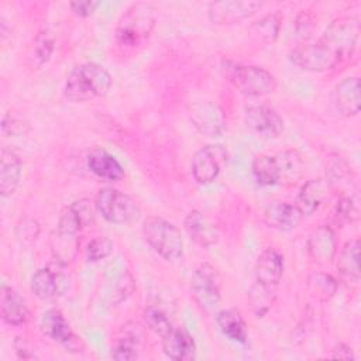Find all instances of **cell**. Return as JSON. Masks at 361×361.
Returning a JSON list of instances; mask_svg holds the SVG:
<instances>
[{
	"label": "cell",
	"mask_w": 361,
	"mask_h": 361,
	"mask_svg": "<svg viewBox=\"0 0 361 361\" xmlns=\"http://www.w3.org/2000/svg\"><path fill=\"white\" fill-rule=\"evenodd\" d=\"M99 4H100L99 1L85 0V1H72V3H69V7L75 16L89 17L99 7Z\"/></svg>",
	"instance_id": "39"
},
{
	"label": "cell",
	"mask_w": 361,
	"mask_h": 361,
	"mask_svg": "<svg viewBox=\"0 0 361 361\" xmlns=\"http://www.w3.org/2000/svg\"><path fill=\"white\" fill-rule=\"evenodd\" d=\"M307 289L316 300L327 302L337 292V281L330 274L313 272L307 279Z\"/></svg>",
	"instance_id": "31"
},
{
	"label": "cell",
	"mask_w": 361,
	"mask_h": 361,
	"mask_svg": "<svg viewBox=\"0 0 361 361\" xmlns=\"http://www.w3.org/2000/svg\"><path fill=\"white\" fill-rule=\"evenodd\" d=\"M39 327L44 336L59 344L72 345L76 341V336L73 334L68 320L58 309L47 310L41 317Z\"/></svg>",
	"instance_id": "22"
},
{
	"label": "cell",
	"mask_w": 361,
	"mask_h": 361,
	"mask_svg": "<svg viewBox=\"0 0 361 361\" xmlns=\"http://www.w3.org/2000/svg\"><path fill=\"white\" fill-rule=\"evenodd\" d=\"M94 219L92 202L87 199L76 200L65 206L59 214L56 231L68 235H78Z\"/></svg>",
	"instance_id": "14"
},
{
	"label": "cell",
	"mask_w": 361,
	"mask_h": 361,
	"mask_svg": "<svg viewBox=\"0 0 361 361\" xmlns=\"http://www.w3.org/2000/svg\"><path fill=\"white\" fill-rule=\"evenodd\" d=\"M245 126L259 137L276 138L283 131L282 117L265 104H255L245 109L244 113Z\"/></svg>",
	"instance_id": "12"
},
{
	"label": "cell",
	"mask_w": 361,
	"mask_h": 361,
	"mask_svg": "<svg viewBox=\"0 0 361 361\" xmlns=\"http://www.w3.org/2000/svg\"><path fill=\"white\" fill-rule=\"evenodd\" d=\"M337 271L344 278L345 281L350 282H358L361 278V271H360V241L351 240L348 241L343 250L338 254L337 259Z\"/></svg>",
	"instance_id": "28"
},
{
	"label": "cell",
	"mask_w": 361,
	"mask_h": 361,
	"mask_svg": "<svg viewBox=\"0 0 361 361\" xmlns=\"http://www.w3.org/2000/svg\"><path fill=\"white\" fill-rule=\"evenodd\" d=\"M164 353L175 361H192L196 357V344L185 327H172L162 337Z\"/></svg>",
	"instance_id": "19"
},
{
	"label": "cell",
	"mask_w": 361,
	"mask_h": 361,
	"mask_svg": "<svg viewBox=\"0 0 361 361\" xmlns=\"http://www.w3.org/2000/svg\"><path fill=\"white\" fill-rule=\"evenodd\" d=\"M87 168L100 179L117 182L123 179L124 169L120 162L104 149H93L87 157Z\"/></svg>",
	"instance_id": "26"
},
{
	"label": "cell",
	"mask_w": 361,
	"mask_h": 361,
	"mask_svg": "<svg viewBox=\"0 0 361 361\" xmlns=\"http://www.w3.org/2000/svg\"><path fill=\"white\" fill-rule=\"evenodd\" d=\"M20 178L21 159L14 151L3 148L0 155V195L3 197L11 196L20 185Z\"/></svg>",
	"instance_id": "23"
},
{
	"label": "cell",
	"mask_w": 361,
	"mask_h": 361,
	"mask_svg": "<svg viewBox=\"0 0 361 361\" xmlns=\"http://www.w3.org/2000/svg\"><path fill=\"white\" fill-rule=\"evenodd\" d=\"M142 235L149 247L166 261H175L183 254V237L171 221L151 216L142 224Z\"/></svg>",
	"instance_id": "5"
},
{
	"label": "cell",
	"mask_w": 361,
	"mask_h": 361,
	"mask_svg": "<svg viewBox=\"0 0 361 361\" xmlns=\"http://www.w3.org/2000/svg\"><path fill=\"white\" fill-rule=\"evenodd\" d=\"M281 17L278 13H269L254 21L248 27L250 37L259 44H272L279 34Z\"/></svg>",
	"instance_id": "29"
},
{
	"label": "cell",
	"mask_w": 361,
	"mask_h": 361,
	"mask_svg": "<svg viewBox=\"0 0 361 361\" xmlns=\"http://www.w3.org/2000/svg\"><path fill=\"white\" fill-rule=\"evenodd\" d=\"M302 217L298 207L288 202H271L264 210V221L279 231L296 228Z\"/></svg>",
	"instance_id": "20"
},
{
	"label": "cell",
	"mask_w": 361,
	"mask_h": 361,
	"mask_svg": "<svg viewBox=\"0 0 361 361\" xmlns=\"http://www.w3.org/2000/svg\"><path fill=\"white\" fill-rule=\"evenodd\" d=\"M216 323L220 331L231 341L244 344L248 338L247 323L235 309H224L216 314Z\"/></svg>",
	"instance_id": "27"
},
{
	"label": "cell",
	"mask_w": 361,
	"mask_h": 361,
	"mask_svg": "<svg viewBox=\"0 0 361 361\" xmlns=\"http://www.w3.org/2000/svg\"><path fill=\"white\" fill-rule=\"evenodd\" d=\"M248 299L251 303V307L257 317H262L271 307L274 299H275V288L265 286L258 282H255L248 293Z\"/></svg>",
	"instance_id": "33"
},
{
	"label": "cell",
	"mask_w": 361,
	"mask_h": 361,
	"mask_svg": "<svg viewBox=\"0 0 361 361\" xmlns=\"http://www.w3.org/2000/svg\"><path fill=\"white\" fill-rule=\"evenodd\" d=\"M94 206L104 220L114 224L130 223L140 216V206L135 199L114 188L100 189Z\"/></svg>",
	"instance_id": "6"
},
{
	"label": "cell",
	"mask_w": 361,
	"mask_h": 361,
	"mask_svg": "<svg viewBox=\"0 0 361 361\" xmlns=\"http://www.w3.org/2000/svg\"><path fill=\"white\" fill-rule=\"evenodd\" d=\"M51 247L56 262L68 264L75 258L78 252V237L55 231L51 238Z\"/></svg>",
	"instance_id": "32"
},
{
	"label": "cell",
	"mask_w": 361,
	"mask_h": 361,
	"mask_svg": "<svg viewBox=\"0 0 361 361\" xmlns=\"http://www.w3.org/2000/svg\"><path fill=\"white\" fill-rule=\"evenodd\" d=\"M289 59L300 69L310 72H324L334 68L341 58L320 41L296 47L289 54Z\"/></svg>",
	"instance_id": "10"
},
{
	"label": "cell",
	"mask_w": 361,
	"mask_h": 361,
	"mask_svg": "<svg viewBox=\"0 0 361 361\" xmlns=\"http://www.w3.org/2000/svg\"><path fill=\"white\" fill-rule=\"evenodd\" d=\"M62 264L58 262L56 267L39 268L31 278V290L41 300L55 299L66 292L69 288L68 275L59 268Z\"/></svg>",
	"instance_id": "11"
},
{
	"label": "cell",
	"mask_w": 361,
	"mask_h": 361,
	"mask_svg": "<svg viewBox=\"0 0 361 361\" xmlns=\"http://www.w3.org/2000/svg\"><path fill=\"white\" fill-rule=\"evenodd\" d=\"M111 357L117 361H131L140 357V336L137 329L123 326V336H120L113 348Z\"/></svg>",
	"instance_id": "30"
},
{
	"label": "cell",
	"mask_w": 361,
	"mask_h": 361,
	"mask_svg": "<svg viewBox=\"0 0 361 361\" xmlns=\"http://www.w3.org/2000/svg\"><path fill=\"white\" fill-rule=\"evenodd\" d=\"M307 252L313 262L326 265L331 262L337 252L336 237L329 226H319L307 238Z\"/></svg>",
	"instance_id": "18"
},
{
	"label": "cell",
	"mask_w": 361,
	"mask_h": 361,
	"mask_svg": "<svg viewBox=\"0 0 361 361\" xmlns=\"http://www.w3.org/2000/svg\"><path fill=\"white\" fill-rule=\"evenodd\" d=\"M142 317H144L147 327L161 337L166 336L171 331V329L173 327L171 320L168 319V316L161 309H158L155 306L145 307Z\"/></svg>",
	"instance_id": "36"
},
{
	"label": "cell",
	"mask_w": 361,
	"mask_h": 361,
	"mask_svg": "<svg viewBox=\"0 0 361 361\" xmlns=\"http://www.w3.org/2000/svg\"><path fill=\"white\" fill-rule=\"evenodd\" d=\"M336 213L347 223H354L360 219V196L357 190L341 195L336 203Z\"/></svg>",
	"instance_id": "35"
},
{
	"label": "cell",
	"mask_w": 361,
	"mask_h": 361,
	"mask_svg": "<svg viewBox=\"0 0 361 361\" xmlns=\"http://www.w3.org/2000/svg\"><path fill=\"white\" fill-rule=\"evenodd\" d=\"M155 7L147 1L131 4L120 17L116 27V42L127 52L142 47L155 27Z\"/></svg>",
	"instance_id": "2"
},
{
	"label": "cell",
	"mask_w": 361,
	"mask_h": 361,
	"mask_svg": "<svg viewBox=\"0 0 361 361\" xmlns=\"http://www.w3.org/2000/svg\"><path fill=\"white\" fill-rule=\"evenodd\" d=\"M360 35V20L355 16H345L334 20L319 39L341 59L351 56Z\"/></svg>",
	"instance_id": "7"
},
{
	"label": "cell",
	"mask_w": 361,
	"mask_h": 361,
	"mask_svg": "<svg viewBox=\"0 0 361 361\" xmlns=\"http://www.w3.org/2000/svg\"><path fill=\"white\" fill-rule=\"evenodd\" d=\"M192 296L204 312H213L221 300V279L217 269L210 264L199 265L190 279Z\"/></svg>",
	"instance_id": "8"
},
{
	"label": "cell",
	"mask_w": 361,
	"mask_h": 361,
	"mask_svg": "<svg viewBox=\"0 0 361 361\" xmlns=\"http://www.w3.org/2000/svg\"><path fill=\"white\" fill-rule=\"evenodd\" d=\"M111 87V75L96 62H85L71 71L63 86V96L73 103L104 96Z\"/></svg>",
	"instance_id": "3"
},
{
	"label": "cell",
	"mask_w": 361,
	"mask_h": 361,
	"mask_svg": "<svg viewBox=\"0 0 361 361\" xmlns=\"http://www.w3.org/2000/svg\"><path fill=\"white\" fill-rule=\"evenodd\" d=\"M327 197V183L322 179H310L300 188L295 206L302 216H312Z\"/></svg>",
	"instance_id": "25"
},
{
	"label": "cell",
	"mask_w": 361,
	"mask_h": 361,
	"mask_svg": "<svg viewBox=\"0 0 361 361\" xmlns=\"http://www.w3.org/2000/svg\"><path fill=\"white\" fill-rule=\"evenodd\" d=\"M190 120L193 126L209 137H219L224 131L221 109L212 102H199L190 107Z\"/></svg>",
	"instance_id": "15"
},
{
	"label": "cell",
	"mask_w": 361,
	"mask_h": 361,
	"mask_svg": "<svg viewBox=\"0 0 361 361\" xmlns=\"http://www.w3.org/2000/svg\"><path fill=\"white\" fill-rule=\"evenodd\" d=\"M221 69L228 82L245 96H265L276 89L275 76L261 66L224 61Z\"/></svg>",
	"instance_id": "4"
},
{
	"label": "cell",
	"mask_w": 361,
	"mask_h": 361,
	"mask_svg": "<svg viewBox=\"0 0 361 361\" xmlns=\"http://www.w3.org/2000/svg\"><path fill=\"white\" fill-rule=\"evenodd\" d=\"M228 152L220 144L202 147L192 158V175L202 185L212 183L227 164Z\"/></svg>",
	"instance_id": "9"
},
{
	"label": "cell",
	"mask_w": 361,
	"mask_h": 361,
	"mask_svg": "<svg viewBox=\"0 0 361 361\" xmlns=\"http://www.w3.org/2000/svg\"><path fill=\"white\" fill-rule=\"evenodd\" d=\"M114 244L109 237L99 235L93 240L86 247V258L89 262H99L104 258H107L113 252Z\"/></svg>",
	"instance_id": "37"
},
{
	"label": "cell",
	"mask_w": 361,
	"mask_h": 361,
	"mask_svg": "<svg viewBox=\"0 0 361 361\" xmlns=\"http://www.w3.org/2000/svg\"><path fill=\"white\" fill-rule=\"evenodd\" d=\"M331 103L336 111L344 117L357 116L361 107L360 96V79L357 76H348L336 85Z\"/></svg>",
	"instance_id": "16"
},
{
	"label": "cell",
	"mask_w": 361,
	"mask_h": 361,
	"mask_svg": "<svg viewBox=\"0 0 361 361\" xmlns=\"http://www.w3.org/2000/svg\"><path fill=\"white\" fill-rule=\"evenodd\" d=\"M39 234V224L32 219H25L17 226V237L23 241H32Z\"/></svg>",
	"instance_id": "38"
},
{
	"label": "cell",
	"mask_w": 361,
	"mask_h": 361,
	"mask_svg": "<svg viewBox=\"0 0 361 361\" xmlns=\"http://www.w3.org/2000/svg\"><path fill=\"white\" fill-rule=\"evenodd\" d=\"M188 235L200 247H212L219 240L217 227L200 212L192 210L183 221Z\"/></svg>",
	"instance_id": "21"
},
{
	"label": "cell",
	"mask_w": 361,
	"mask_h": 361,
	"mask_svg": "<svg viewBox=\"0 0 361 361\" xmlns=\"http://www.w3.org/2000/svg\"><path fill=\"white\" fill-rule=\"evenodd\" d=\"M331 358H338V360H354V354L350 345L344 344V343H338L333 353H331Z\"/></svg>",
	"instance_id": "41"
},
{
	"label": "cell",
	"mask_w": 361,
	"mask_h": 361,
	"mask_svg": "<svg viewBox=\"0 0 361 361\" xmlns=\"http://www.w3.org/2000/svg\"><path fill=\"white\" fill-rule=\"evenodd\" d=\"M54 45H55V41L52 34L48 30H42L34 41L32 54L30 56L31 65L34 68H39L44 63H47L54 52Z\"/></svg>",
	"instance_id": "34"
},
{
	"label": "cell",
	"mask_w": 361,
	"mask_h": 361,
	"mask_svg": "<svg viewBox=\"0 0 361 361\" xmlns=\"http://www.w3.org/2000/svg\"><path fill=\"white\" fill-rule=\"evenodd\" d=\"M0 310L3 320L10 326H21L28 320L27 305L11 286H1Z\"/></svg>",
	"instance_id": "24"
},
{
	"label": "cell",
	"mask_w": 361,
	"mask_h": 361,
	"mask_svg": "<svg viewBox=\"0 0 361 361\" xmlns=\"http://www.w3.org/2000/svg\"><path fill=\"white\" fill-rule=\"evenodd\" d=\"M305 172L302 155L295 149L262 155L252 162V175L259 185H295Z\"/></svg>",
	"instance_id": "1"
},
{
	"label": "cell",
	"mask_w": 361,
	"mask_h": 361,
	"mask_svg": "<svg viewBox=\"0 0 361 361\" xmlns=\"http://www.w3.org/2000/svg\"><path fill=\"white\" fill-rule=\"evenodd\" d=\"M255 282L276 288L283 275V257L275 248L264 250L255 262Z\"/></svg>",
	"instance_id": "17"
},
{
	"label": "cell",
	"mask_w": 361,
	"mask_h": 361,
	"mask_svg": "<svg viewBox=\"0 0 361 361\" xmlns=\"http://www.w3.org/2000/svg\"><path fill=\"white\" fill-rule=\"evenodd\" d=\"M262 7L257 0H224L209 4V20L213 24H234L238 23Z\"/></svg>",
	"instance_id": "13"
},
{
	"label": "cell",
	"mask_w": 361,
	"mask_h": 361,
	"mask_svg": "<svg viewBox=\"0 0 361 361\" xmlns=\"http://www.w3.org/2000/svg\"><path fill=\"white\" fill-rule=\"evenodd\" d=\"M295 30H296V34L302 38H307L310 35V32L313 30V20L309 16V13L302 11L298 16L296 23H295Z\"/></svg>",
	"instance_id": "40"
}]
</instances>
